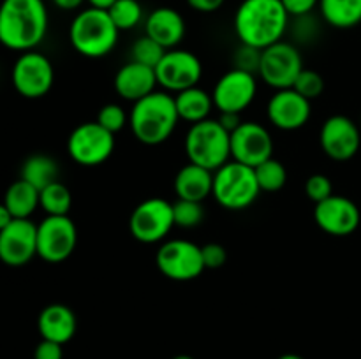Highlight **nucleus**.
<instances>
[{"instance_id": "obj_28", "label": "nucleus", "mask_w": 361, "mask_h": 359, "mask_svg": "<svg viewBox=\"0 0 361 359\" xmlns=\"http://www.w3.org/2000/svg\"><path fill=\"white\" fill-rule=\"evenodd\" d=\"M73 196L71 190L62 182H55L39 192V206L46 211V215H69Z\"/></svg>"}, {"instance_id": "obj_32", "label": "nucleus", "mask_w": 361, "mask_h": 359, "mask_svg": "<svg viewBox=\"0 0 361 359\" xmlns=\"http://www.w3.org/2000/svg\"><path fill=\"white\" fill-rule=\"evenodd\" d=\"M173 217H175V225H178V227H196L204 218L203 204L197 203V201L178 199L173 204Z\"/></svg>"}, {"instance_id": "obj_1", "label": "nucleus", "mask_w": 361, "mask_h": 359, "mask_svg": "<svg viewBox=\"0 0 361 359\" xmlns=\"http://www.w3.org/2000/svg\"><path fill=\"white\" fill-rule=\"evenodd\" d=\"M48 32V9L42 0H2L0 44L13 51H32Z\"/></svg>"}, {"instance_id": "obj_33", "label": "nucleus", "mask_w": 361, "mask_h": 359, "mask_svg": "<svg viewBox=\"0 0 361 359\" xmlns=\"http://www.w3.org/2000/svg\"><path fill=\"white\" fill-rule=\"evenodd\" d=\"M289 28H291L295 41L300 42V44H309V42L316 41V37L319 35V21L314 16V13L291 18Z\"/></svg>"}, {"instance_id": "obj_30", "label": "nucleus", "mask_w": 361, "mask_h": 359, "mask_svg": "<svg viewBox=\"0 0 361 359\" xmlns=\"http://www.w3.org/2000/svg\"><path fill=\"white\" fill-rule=\"evenodd\" d=\"M108 13L120 32L133 30L143 20V7L137 0H116Z\"/></svg>"}, {"instance_id": "obj_37", "label": "nucleus", "mask_w": 361, "mask_h": 359, "mask_svg": "<svg viewBox=\"0 0 361 359\" xmlns=\"http://www.w3.org/2000/svg\"><path fill=\"white\" fill-rule=\"evenodd\" d=\"M261 51H263V49L242 44L235 51V56H233V63H235L233 67L240 70H247V73L257 74V70H259V62H261Z\"/></svg>"}, {"instance_id": "obj_27", "label": "nucleus", "mask_w": 361, "mask_h": 359, "mask_svg": "<svg viewBox=\"0 0 361 359\" xmlns=\"http://www.w3.org/2000/svg\"><path fill=\"white\" fill-rule=\"evenodd\" d=\"M4 204L14 218H30L39 208V190L20 178L6 190Z\"/></svg>"}, {"instance_id": "obj_19", "label": "nucleus", "mask_w": 361, "mask_h": 359, "mask_svg": "<svg viewBox=\"0 0 361 359\" xmlns=\"http://www.w3.org/2000/svg\"><path fill=\"white\" fill-rule=\"evenodd\" d=\"M268 120L281 130H298L312 115V104L295 88L277 90L267 106Z\"/></svg>"}, {"instance_id": "obj_38", "label": "nucleus", "mask_w": 361, "mask_h": 359, "mask_svg": "<svg viewBox=\"0 0 361 359\" xmlns=\"http://www.w3.org/2000/svg\"><path fill=\"white\" fill-rule=\"evenodd\" d=\"M201 253H203V263L207 270H219L228 260V252L221 243H207L201 246Z\"/></svg>"}, {"instance_id": "obj_22", "label": "nucleus", "mask_w": 361, "mask_h": 359, "mask_svg": "<svg viewBox=\"0 0 361 359\" xmlns=\"http://www.w3.org/2000/svg\"><path fill=\"white\" fill-rule=\"evenodd\" d=\"M37 329L42 340L56 344H67L76 333V315L73 310L62 303H53L42 308L37 319Z\"/></svg>"}, {"instance_id": "obj_7", "label": "nucleus", "mask_w": 361, "mask_h": 359, "mask_svg": "<svg viewBox=\"0 0 361 359\" xmlns=\"http://www.w3.org/2000/svg\"><path fill=\"white\" fill-rule=\"evenodd\" d=\"M305 69L300 49L293 42L279 41L261 51L259 74L261 80L275 90L293 88L296 77Z\"/></svg>"}, {"instance_id": "obj_14", "label": "nucleus", "mask_w": 361, "mask_h": 359, "mask_svg": "<svg viewBox=\"0 0 361 359\" xmlns=\"http://www.w3.org/2000/svg\"><path fill=\"white\" fill-rule=\"evenodd\" d=\"M257 94L256 74L233 67L219 77L212 99L221 113H242L254 102Z\"/></svg>"}, {"instance_id": "obj_23", "label": "nucleus", "mask_w": 361, "mask_h": 359, "mask_svg": "<svg viewBox=\"0 0 361 359\" xmlns=\"http://www.w3.org/2000/svg\"><path fill=\"white\" fill-rule=\"evenodd\" d=\"M214 189V171L189 162L175 176V194L178 199L203 203Z\"/></svg>"}, {"instance_id": "obj_41", "label": "nucleus", "mask_w": 361, "mask_h": 359, "mask_svg": "<svg viewBox=\"0 0 361 359\" xmlns=\"http://www.w3.org/2000/svg\"><path fill=\"white\" fill-rule=\"evenodd\" d=\"M226 0H187L190 7L197 13H215L224 6Z\"/></svg>"}, {"instance_id": "obj_36", "label": "nucleus", "mask_w": 361, "mask_h": 359, "mask_svg": "<svg viewBox=\"0 0 361 359\" xmlns=\"http://www.w3.org/2000/svg\"><path fill=\"white\" fill-rule=\"evenodd\" d=\"M305 194L310 201L314 203H321V201L328 199L330 196H334V185H331V180L326 175H312L307 178L305 182Z\"/></svg>"}, {"instance_id": "obj_43", "label": "nucleus", "mask_w": 361, "mask_h": 359, "mask_svg": "<svg viewBox=\"0 0 361 359\" xmlns=\"http://www.w3.org/2000/svg\"><path fill=\"white\" fill-rule=\"evenodd\" d=\"M83 2H87V0H53V4H55L59 9H63V11L80 9V7L83 6Z\"/></svg>"}, {"instance_id": "obj_11", "label": "nucleus", "mask_w": 361, "mask_h": 359, "mask_svg": "<svg viewBox=\"0 0 361 359\" xmlns=\"http://www.w3.org/2000/svg\"><path fill=\"white\" fill-rule=\"evenodd\" d=\"M78 243V229L69 215H46L37 224V256L46 263H62L73 256Z\"/></svg>"}, {"instance_id": "obj_16", "label": "nucleus", "mask_w": 361, "mask_h": 359, "mask_svg": "<svg viewBox=\"0 0 361 359\" xmlns=\"http://www.w3.org/2000/svg\"><path fill=\"white\" fill-rule=\"evenodd\" d=\"M274 157V139L264 125L257 122H242L231 132V158L256 168Z\"/></svg>"}, {"instance_id": "obj_21", "label": "nucleus", "mask_w": 361, "mask_h": 359, "mask_svg": "<svg viewBox=\"0 0 361 359\" xmlns=\"http://www.w3.org/2000/svg\"><path fill=\"white\" fill-rule=\"evenodd\" d=\"M145 34L166 49H175L185 37V20L173 7H157L145 20Z\"/></svg>"}, {"instance_id": "obj_44", "label": "nucleus", "mask_w": 361, "mask_h": 359, "mask_svg": "<svg viewBox=\"0 0 361 359\" xmlns=\"http://www.w3.org/2000/svg\"><path fill=\"white\" fill-rule=\"evenodd\" d=\"M13 220H14V217L11 215V211L7 210L6 204L0 203V231H2V229H6Z\"/></svg>"}, {"instance_id": "obj_20", "label": "nucleus", "mask_w": 361, "mask_h": 359, "mask_svg": "<svg viewBox=\"0 0 361 359\" xmlns=\"http://www.w3.org/2000/svg\"><path fill=\"white\" fill-rule=\"evenodd\" d=\"M157 84L155 69L143 65V63L133 62V60L120 67L118 73L115 74V81H113L116 94L123 101H129L133 104L155 92Z\"/></svg>"}, {"instance_id": "obj_40", "label": "nucleus", "mask_w": 361, "mask_h": 359, "mask_svg": "<svg viewBox=\"0 0 361 359\" xmlns=\"http://www.w3.org/2000/svg\"><path fill=\"white\" fill-rule=\"evenodd\" d=\"M63 345L51 340H41L34 351V359H62Z\"/></svg>"}, {"instance_id": "obj_2", "label": "nucleus", "mask_w": 361, "mask_h": 359, "mask_svg": "<svg viewBox=\"0 0 361 359\" xmlns=\"http://www.w3.org/2000/svg\"><path fill=\"white\" fill-rule=\"evenodd\" d=\"M289 20L281 0H242L235 14L236 37L240 44L264 49L282 41Z\"/></svg>"}, {"instance_id": "obj_17", "label": "nucleus", "mask_w": 361, "mask_h": 359, "mask_svg": "<svg viewBox=\"0 0 361 359\" xmlns=\"http://www.w3.org/2000/svg\"><path fill=\"white\" fill-rule=\"evenodd\" d=\"M319 143L324 153L334 160H349L360 150L361 130L348 116L334 115L321 127Z\"/></svg>"}, {"instance_id": "obj_47", "label": "nucleus", "mask_w": 361, "mask_h": 359, "mask_svg": "<svg viewBox=\"0 0 361 359\" xmlns=\"http://www.w3.org/2000/svg\"><path fill=\"white\" fill-rule=\"evenodd\" d=\"M173 359H194V358H190V355H185V354H180V355H175Z\"/></svg>"}, {"instance_id": "obj_8", "label": "nucleus", "mask_w": 361, "mask_h": 359, "mask_svg": "<svg viewBox=\"0 0 361 359\" xmlns=\"http://www.w3.org/2000/svg\"><path fill=\"white\" fill-rule=\"evenodd\" d=\"M67 151L76 164L87 168L101 165L115 151V134L97 122H85L69 134Z\"/></svg>"}, {"instance_id": "obj_29", "label": "nucleus", "mask_w": 361, "mask_h": 359, "mask_svg": "<svg viewBox=\"0 0 361 359\" xmlns=\"http://www.w3.org/2000/svg\"><path fill=\"white\" fill-rule=\"evenodd\" d=\"M254 172H256L261 192L263 190L264 192H277V190L284 189L286 182H288V171H286L284 164L274 157L256 165Z\"/></svg>"}, {"instance_id": "obj_46", "label": "nucleus", "mask_w": 361, "mask_h": 359, "mask_svg": "<svg viewBox=\"0 0 361 359\" xmlns=\"http://www.w3.org/2000/svg\"><path fill=\"white\" fill-rule=\"evenodd\" d=\"M279 359H303V358L298 354H284V355H281Z\"/></svg>"}, {"instance_id": "obj_5", "label": "nucleus", "mask_w": 361, "mask_h": 359, "mask_svg": "<svg viewBox=\"0 0 361 359\" xmlns=\"http://www.w3.org/2000/svg\"><path fill=\"white\" fill-rule=\"evenodd\" d=\"M185 151L189 162L217 171L231 158V134L219 120L208 118L192 123L185 134Z\"/></svg>"}, {"instance_id": "obj_39", "label": "nucleus", "mask_w": 361, "mask_h": 359, "mask_svg": "<svg viewBox=\"0 0 361 359\" xmlns=\"http://www.w3.org/2000/svg\"><path fill=\"white\" fill-rule=\"evenodd\" d=\"M284 9L288 11L289 18L303 16V14L314 13L316 7H319V0H281Z\"/></svg>"}, {"instance_id": "obj_25", "label": "nucleus", "mask_w": 361, "mask_h": 359, "mask_svg": "<svg viewBox=\"0 0 361 359\" xmlns=\"http://www.w3.org/2000/svg\"><path fill=\"white\" fill-rule=\"evenodd\" d=\"M59 162L44 153L30 155L21 165V180L35 187L39 192L51 183L59 182Z\"/></svg>"}, {"instance_id": "obj_18", "label": "nucleus", "mask_w": 361, "mask_h": 359, "mask_svg": "<svg viewBox=\"0 0 361 359\" xmlns=\"http://www.w3.org/2000/svg\"><path fill=\"white\" fill-rule=\"evenodd\" d=\"M317 227L331 236H349L358 229L361 213L355 201L344 196H330L314 208Z\"/></svg>"}, {"instance_id": "obj_45", "label": "nucleus", "mask_w": 361, "mask_h": 359, "mask_svg": "<svg viewBox=\"0 0 361 359\" xmlns=\"http://www.w3.org/2000/svg\"><path fill=\"white\" fill-rule=\"evenodd\" d=\"M87 2L90 4V7H97V9L108 11L109 7L116 2V0H87Z\"/></svg>"}, {"instance_id": "obj_4", "label": "nucleus", "mask_w": 361, "mask_h": 359, "mask_svg": "<svg viewBox=\"0 0 361 359\" xmlns=\"http://www.w3.org/2000/svg\"><path fill=\"white\" fill-rule=\"evenodd\" d=\"M120 30L106 9L87 7L74 16L69 27L73 48L87 58H102L115 49Z\"/></svg>"}, {"instance_id": "obj_6", "label": "nucleus", "mask_w": 361, "mask_h": 359, "mask_svg": "<svg viewBox=\"0 0 361 359\" xmlns=\"http://www.w3.org/2000/svg\"><path fill=\"white\" fill-rule=\"evenodd\" d=\"M259 192L261 189L254 168L229 160L214 171L212 196L226 210H245L256 203Z\"/></svg>"}, {"instance_id": "obj_3", "label": "nucleus", "mask_w": 361, "mask_h": 359, "mask_svg": "<svg viewBox=\"0 0 361 359\" xmlns=\"http://www.w3.org/2000/svg\"><path fill=\"white\" fill-rule=\"evenodd\" d=\"M178 120L175 97L157 90L134 102L129 113V125L134 137L147 146H157L168 141Z\"/></svg>"}, {"instance_id": "obj_34", "label": "nucleus", "mask_w": 361, "mask_h": 359, "mask_svg": "<svg viewBox=\"0 0 361 359\" xmlns=\"http://www.w3.org/2000/svg\"><path fill=\"white\" fill-rule=\"evenodd\" d=\"M296 92H298L302 97H305L307 101L312 102L314 99H317L319 95H323L324 92V77L321 76L317 70L312 69H303L300 73V76L296 77L295 84H293Z\"/></svg>"}, {"instance_id": "obj_26", "label": "nucleus", "mask_w": 361, "mask_h": 359, "mask_svg": "<svg viewBox=\"0 0 361 359\" xmlns=\"http://www.w3.org/2000/svg\"><path fill=\"white\" fill-rule=\"evenodd\" d=\"M319 13L330 27L353 28L361 23V0H319Z\"/></svg>"}, {"instance_id": "obj_24", "label": "nucleus", "mask_w": 361, "mask_h": 359, "mask_svg": "<svg viewBox=\"0 0 361 359\" xmlns=\"http://www.w3.org/2000/svg\"><path fill=\"white\" fill-rule=\"evenodd\" d=\"M175 104L180 120L189 122L190 125L210 118V111L215 108L212 94H208L207 90L200 87L178 92L175 95Z\"/></svg>"}, {"instance_id": "obj_15", "label": "nucleus", "mask_w": 361, "mask_h": 359, "mask_svg": "<svg viewBox=\"0 0 361 359\" xmlns=\"http://www.w3.org/2000/svg\"><path fill=\"white\" fill-rule=\"evenodd\" d=\"M37 256V225L30 218H14L0 231V260L20 267Z\"/></svg>"}, {"instance_id": "obj_12", "label": "nucleus", "mask_w": 361, "mask_h": 359, "mask_svg": "<svg viewBox=\"0 0 361 359\" xmlns=\"http://www.w3.org/2000/svg\"><path fill=\"white\" fill-rule=\"evenodd\" d=\"M13 87L25 99H41L51 90L55 70L48 56L37 51H25L13 65Z\"/></svg>"}, {"instance_id": "obj_31", "label": "nucleus", "mask_w": 361, "mask_h": 359, "mask_svg": "<svg viewBox=\"0 0 361 359\" xmlns=\"http://www.w3.org/2000/svg\"><path fill=\"white\" fill-rule=\"evenodd\" d=\"M166 51H168V49L162 48L159 42H155L154 39L148 37V35L145 34L134 41L133 48H130V60L155 69V67L159 65V62L162 60V56L166 55Z\"/></svg>"}, {"instance_id": "obj_9", "label": "nucleus", "mask_w": 361, "mask_h": 359, "mask_svg": "<svg viewBox=\"0 0 361 359\" xmlns=\"http://www.w3.org/2000/svg\"><path fill=\"white\" fill-rule=\"evenodd\" d=\"M175 227L173 204L162 197L145 199L134 208L129 218V231L140 243H159Z\"/></svg>"}, {"instance_id": "obj_35", "label": "nucleus", "mask_w": 361, "mask_h": 359, "mask_svg": "<svg viewBox=\"0 0 361 359\" xmlns=\"http://www.w3.org/2000/svg\"><path fill=\"white\" fill-rule=\"evenodd\" d=\"M95 122L101 127H104L106 130H109L111 134H116L126 127V123L129 122V116H127L126 109L122 106L113 104L111 102V104L102 106Z\"/></svg>"}, {"instance_id": "obj_42", "label": "nucleus", "mask_w": 361, "mask_h": 359, "mask_svg": "<svg viewBox=\"0 0 361 359\" xmlns=\"http://www.w3.org/2000/svg\"><path fill=\"white\" fill-rule=\"evenodd\" d=\"M219 123H221V125L231 134L233 130L238 129L240 123H242V118H240V113H221V116H219Z\"/></svg>"}, {"instance_id": "obj_13", "label": "nucleus", "mask_w": 361, "mask_h": 359, "mask_svg": "<svg viewBox=\"0 0 361 359\" xmlns=\"http://www.w3.org/2000/svg\"><path fill=\"white\" fill-rule=\"evenodd\" d=\"M157 83L168 92L187 90L197 87L203 76L201 60L187 49H168L159 65L155 67Z\"/></svg>"}, {"instance_id": "obj_10", "label": "nucleus", "mask_w": 361, "mask_h": 359, "mask_svg": "<svg viewBox=\"0 0 361 359\" xmlns=\"http://www.w3.org/2000/svg\"><path fill=\"white\" fill-rule=\"evenodd\" d=\"M155 263L166 278L175 282L194 280L207 270L201 246L189 239H169L162 243Z\"/></svg>"}]
</instances>
